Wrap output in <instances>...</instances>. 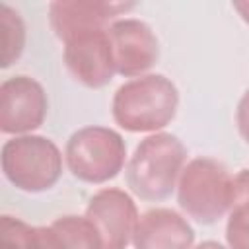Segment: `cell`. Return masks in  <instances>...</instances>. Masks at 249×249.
Listing matches in <instances>:
<instances>
[{
  "mask_svg": "<svg viewBox=\"0 0 249 249\" xmlns=\"http://www.w3.org/2000/svg\"><path fill=\"white\" fill-rule=\"evenodd\" d=\"M187 163L185 144L171 132H154L138 142L126 163V185L142 200H165L177 189Z\"/></svg>",
  "mask_w": 249,
  "mask_h": 249,
  "instance_id": "obj_2",
  "label": "cell"
},
{
  "mask_svg": "<svg viewBox=\"0 0 249 249\" xmlns=\"http://www.w3.org/2000/svg\"><path fill=\"white\" fill-rule=\"evenodd\" d=\"M134 249H193L195 230L185 216L171 208H152L138 220Z\"/></svg>",
  "mask_w": 249,
  "mask_h": 249,
  "instance_id": "obj_11",
  "label": "cell"
},
{
  "mask_svg": "<svg viewBox=\"0 0 249 249\" xmlns=\"http://www.w3.org/2000/svg\"><path fill=\"white\" fill-rule=\"evenodd\" d=\"M134 6L132 2L107 0H54L49 4V23L54 35L64 43L82 33L107 29L119 16Z\"/></svg>",
  "mask_w": 249,
  "mask_h": 249,
  "instance_id": "obj_10",
  "label": "cell"
},
{
  "mask_svg": "<svg viewBox=\"0 0 249 249\" xmlns=\"http://www.w3.org/2000/svg\"><path fill=\"white\" fill-rule=\"evenodd\" d=\"M0 249H39L37 226L4 214L0 218Z\"/></svg>",
  "mask_w": 249,
  "mask_h": 249,
  "instance_id": "obj_15",
  "label": "cell"
},
{
  "mask_svg": "<svg viewBox=\"0 0 249 249\" xmlns=\"http://www.w3.org/2000/svg\"><path fill=\"white\" fill-rule=\"evenodd\" d=\"M0 29H2V68L12 66L25 49V23L18 10L0 4Z\"/></svg>",
  "mask_w": 249,
  "mask_h": 249,
  "instance_id": "obj_14",
  "label": "cell"
},
{
  "mask_svg": "<svg viewBox=\"0 0 249 249\" xmlns=\"http://www.w3.org/2000/svg\"><path fill=\"white\" fill-rule=\"evenodd\" d=\"M37 235H39V249H66L58 231L51 224L37 226Z\"/></svg>",
  "mask_w": 249,
  "mask_h": 249,
  "instance_id": "obj_17",
  "label": "cell"
},
{
  "mask_svg": "<svg viewBox=\"0 0 249 249\" xmlns=\"http://www.w3.org/2000/svg\"><path fill=\"white\" fill-rule=\"evenodd\" d=\"M126 161L123 136L109 126H82L66 142L64 163L82 183L103 185L115 179Z\"/></svg>",
  "mask_w": 249,
  "mask_h": 249,
  "instance_id": "obj_5",
  "label": "cell"
},
{
  "mask_svg": "<svg viewBox=\"0 0 249 249\" xmlns=\"http://www.w3.org/2000/svg\"><path fill=\"white\" fill-rule=\"evenodd\" d=\"M51 226L58 231L66 249H103V241L95 226L86 216L66 214L56 218Z\"/></svg>",
  "mask_w": 249,
  "mask_h": 249,
  "instance_id": "obj_13",
  "label": "cell"
},
{
  "mask_svg": "<svg viewBox=\"0 0 249 249\" xmlns=\"http://www.w3.org/2000/svg\"><path fill=\"white\" fill-rule=\"evenodd\" d=\"M235 124H237V132L243 138V142L249 144V89H245L243 95L237 101Z\"/></svg>",
  "mask_w": 249,
  "mask_h": 249,
  "instance_id": "obj_16",
  "label": "cell"
},
{
  "mask_svg": "<svg viewBox=\"0 0 249 249\" xmlns=\"http://www.w3.org/2000/svg\"><path fill=\"white\" fill-rule=\"evenodd\" d=\"M107 29L82 33L64 41L62 58L66 70L76 82L89 89L105 88L117 74Z\"/></svg>",
  "mask_w": 249,
  "mask_h": 249,
  "instance_id": "obj_9",
  "label": "cell"
},
{
  "mask_svg": "<svg viewBox=\"0 0 249 249\" xmlns=\"http://www.w3.org/2000/svg\"><path fill=\"white\" fill-rule=\"evenodd\" d=\"M84 216L95 226L103 249H126L132 245L140 214L126 191L117 187L99 189L89 198Z\"/></svg>",
  "mask_w": 249,
  "mask_h": 249,
  "instance_id": "obj_7",
  "label": "cell"
},
{
  "mask_svg": "<svg viewBox=\"0 0 249 249\" xmlns=\"http://www.w3.org/2000/svg\"><path fill=\"white\" fill-rule=\"evenodd\" d=\"M233 10L239 14V18L249 25V0L247 2H233Z\"/></svg>",
  "mask_w": 249,
  "mask_h": 249,
  "instance_id": "obj_18",
  "label": "cell"
},
{
  "mask_svg": "<svg viewBox=\"0 0 249 249\" xmlns=\"http://www.w3.org/2000/svg\"><path fill=\"white\" fill-rule=\"evenodd\" d=\"M115 68L119 76L140 78L160 58V43L154 29L136 18H119L107 29Z\"/></svg>",
  "mask_w": 249,
  "mask_h": 249,
  "instance_id": "obj_8",
  "label": "cell"
},
{
  "mask_svg": "<svg viewBox=\"0 0 249 249\" xmlns=\"http://www.w3.org/2000/svg\"><path fill=\"white\" fill-rule=\"evenodd\" d=\"M228 249H249V169L233 175L231 200L226 214Z\"/></svg>",
  "mask_w": 249,
  "mask_h": 249,
  "instance_id": "obj_12",
  "label": "cell"
},
{
  "mask_svg": "<svg viewBox=\"0 0 249 249\" xmlns=\"http://www.w3.org/2000/svg\"><path fill=\"white\" fill-rule=\"evenodd\" d=\"M179 89L163 74H144L117 88L111 101L113 121L126 132H161L175 119Z\"/></svg>",
  "mask_w": 249,
  "mask_h": 249,
  "instance_id": "obj_1",
  "label": "cell"
},
{
  "mask_svg": "<svg viewBox=\"0 0 249 249\" xmlns=\"http://www.w3.org/2000/svg\"><path fill=\"white\" fill-rule=\"evenodd\" d=\"M193 249H228V247H224V245L218 243V241H202V243L195 245Z\"/></svg>",
  "mask_w": 249,
  "mask_h": 249,
  "instance_id": "obj_19",
  "label": "cell"
},
{
  "mask_svg": "<svg viewBox=\"0 0 249 249\" xmlns=\"http://www.w3.org/2000/svg\"><path fill=\"white\" fill-rule=\"evenodd\" d=\"M233 175L214 158H193L185 163L177 181L181 210L198 224L212 226L228 214Z\"/></svg>",
  "mask_w": 249,
  "mask_h": 249,
  "instance_id": "obj_3",
  "label": "cell"
},
{
  "mask_svg": "<svg viewBox=\"0 0 249 249\" xmlns=\"http://www.w3.org/2000/svg\"><path fill=\"white\" fill-rule=\"evenodd\" d=\"M4 177L23 193H43L53 189L62 175V152L41 134L12 136L0 152Z\"/></svg>",
  "mask_w": 249,
  "mask_h": 249,
  "instance_id": "obj_4",
  "label": "cell"
},
{
  "mask_svg": "<svg viewBox=\"0 0 249 249\" xmlns=\"http://www.w3.org/2000/svg\"><path fill=\"white\" fill-rule=\"evenodd\" d=\"M49 111L45 88L31 76L18 74L0 86V130L10 136L33 134Z\"/></svg>",
  "mask_w": 249,
  "mask_h": 249,
  "instance_id": "obj_6",
  "label": "cell"
}]
</instances>
